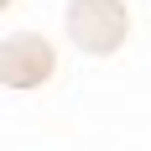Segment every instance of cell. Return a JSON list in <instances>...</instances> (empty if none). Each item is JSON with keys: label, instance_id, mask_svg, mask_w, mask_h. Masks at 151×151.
Wrapping results in <instances>:
<instances>
[{"label": "cell", "instance_id": "cell-2", "mask_svg": "<svg viewBox=\"0 0 151 151\" xmlns=\"http://www.w3.org/2000/svg\"><path fill=\"white\" fill-rule=\"evenodd\" d=\"M0 73L11 89H37L47 73H52V47L26 31V37H5V63H0Z\"/></svg>", "mask_w": 151, "mask_h": 151}, {"label": "cell", "instance_id": "cell-1", "mask_svg": "<svg viewBox=\"0 0 151 151\" xmlns=\"http://www.w3.org/2000/svg\"><path fill=\"white\" fill-rule=\"evenodd\" d=\"M68 37L94 58H109L125 42V5L120 0H68Z\"/></svg>", "mask_w": 151, "mask_h": 151}]
</instances>
